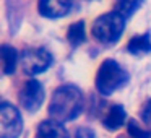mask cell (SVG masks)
Wrapping results in <instances>:
<instances>
[{"label":"cell","mask_w":151,"mask_h":138,"mask_svg":"<svg viewBox=\"0 0 151 138\" xmlns=\"http://www.w3.org/2000/svg\"><path fill=\"white\" fill-rule=\"evenodd\" d=\"M23 130V119L15 106L0 104V138H18Z\"/></svg>","instance_id":"5"},{"label":"cell","mask_w":151,"mask_h":138,"mask_svg":"<svg viewBox=\"0 0 151 138\" xmlns=\"http://www.w3.org/2000/svg\"><path fill=\"white\" fill-rule=\"evenodd\" d=\"M83 106H85V98L81 89L73 85H62L52 94L49 114L54 120L63 124L78 117L83 111Z\"/></svg>","instance_id":"1"},{"label":"cell","mask_w":151,"mask_h":138,"mask_svg":"<svg viewBox=\"0 0 151 138\" xmlns=\"http://www.w3.org/2000/svg\"><path fill=\"white\" fill-rule=\"evenodd\" d=\"M130 76L122 68V65H119L112 59H106L99 65V70L96 73V88L102 96H109L117 89L124 88Z\"/></svg>","instance_id":"2"},{"label":"cell","mask_w":151,"mask_h":138,"mask_svg":"<svg viewBox=\"0 0 151 138\" xmlns=\"http://www.w3.org/2000/svg\"><path fill=\"white\" fill-rule=\"evenodd\" d=\"M67 39L72 46H80L86 41V31H85V21H76L70 24L67 31Z\"/></svg>","instance_id":"12"},{"label":"cell","mask_w":151,"mask_h":138,"mask_svg":"<svg viewBox=\"0 0 151 138\" xmlns=\"http://www.w3.org/2000/svg\"><path fill=\"white\" fill-rule=\"evenodd\" d=\"M125 119H127V115H125V109L122 107V106L115 104V106H112V107L107 111V115L104 117L102 122H104V127L107 128V130L114 132V130H119V128L125 124Z\"/></svg>","instance_id":"9"},{"label":"cell","mask_w":151,"mask_h":138,"mask_svg":"<svg viewBox=\"0 0 151 138\" xmlns=\"http://www.w3.org/2000/svg\"><path fill=\"white\" fill-rule=\"evenodd\" d=\"M141 119L146 125H151V99L145 102L143 109H141Z\"/></svg>","instance_id":"15"},{"label":"cell","mask_w":151,"mask_h":138,"mask_svg":"<svg viewBox=\"0 0 151 138\" xmlns=\"http://www.w3.org/2000/svg\"><path fill=\"white\" fill-rule=\"evenodd\" d=\"M124 29L125 18L117 12H111V13H104L99 18H96V21L91 26V34L101 44H114L120 39Z\"/></svg>","instance_id":"3"},{"label":"cell","mask_w":151,"mask_h":138,"mask_svg":"<svg viewBox=\"0 0 151 138\" xmlns=\"http://www.w3.org/2000/svg\"><path fill=\"white\" fill-rule=\"evenodd\" d=\"M128 133H130L132 138H151V132L141 128L135 120L128 122Z\"/></svg>","instance_id":"14"},{"label":"cell","mask_w":151,"mask_h":138,"mask_svg":"<svg viewBox=\"0 0 151 138\" xmlns=\"http://www.w3.org/2000/svg\"><path fill=\"white\" fill-rule=\"evenodd\" d=\"M143 4V0H115V10L124 18H128L138 10Z\"/></svg>","instance_id":"13"},{"label":"cell","mask_w":151,"mask_h":138,"mask_svg":"<svg viewBox=\"0 0 151 138\" xmlns=\"http://www.w3.org/2000/svg\"><path fill=\"white\" fill-rule=\"evenodd\" d=\"M127 50L133 55H143V54L151 52V39L150 34H138V36H133L127 44Z\"/></svg>","instance_id":"10"},{"label":"cell","mask_w":151,"mask_h":138,"mask_svg":"<svg viewBox=\"0 0 151 138\" xmlns=\"http://www.w3.org/2000/svg\"><path fill=\"white\" fill-rule=\"evenodd\" d=\"M54 57L44 47H33V49H26L21 52L20 55V63L21 68L26 75H37L42 73L52 65Z\"/></svg>","instance_id":"4"},{"label":"cell","mask_w":151,"mask_h":138,"mask_svg":"<svg viewBox=\"0 0 151 138\" xmlns=\"http://www.w3.org/2000/svg\"><path fill=\"white\" fill-rule=\"evenodd\" d=\"M20 62L17 50L8 44L2 46V68H4L5 75H12L17 68V63Z\"/></svg>","instance_id":"11"},{"label":"cell","mask_w":151,"mask_h":138,"mask_svg":"<svg viewBox=\"0 0 151 138\" xmlns=\"http://www.w3.org/2000/svg\"><path fill=\"white\" fill-rule=\"evenodd\" d=\"M36 138H70L68 132L65 130L60 122L54 120H44L36 128Z\"/></svg>","instance_id":"8"},{"label":"cell","mask_w":151,"mask_h":138,"mask_svg":"<svg viewBox=\"0 0 151 138\" xmlns=\"http://www.w3.org/2000/svg\"><path fill=\"white\" fill-rule=\"evenodd\" d=\"M73 138H96V135H94V132H93L91 128L81 127V128H78V130L75 132Z\"/></svg>","instance_id":"16"},{"label":"cell","mask_w":151,"mask_h":138,"mask_svg":"<svg viewBox=\"0 0 151 138\" xmlns=\"http://www.w3.org/2000/svg\"><path fill=\"white\" fill-rule=\"evenodd\" d=\"M44 96L46 94H44L42 85L36 80H29L23 85L18 98H20V104L23 106V109H26L28 112H36L42 106Z\"/></svg>","instance_id":"6"},{"label":"cell","mask_w":151,"mask_h":138,"mask_svg":"<svg viewBox=\"0 0 151 138\" xmlns=\"http://www.w3.org/2000/svg\"><path fill=\"white\" fill-rule=\"evenodd\" d=\"M72 0H39L37 10L46 18H62L70 13Z\"/></svg>","instance_id":"7"}]
</instances>
